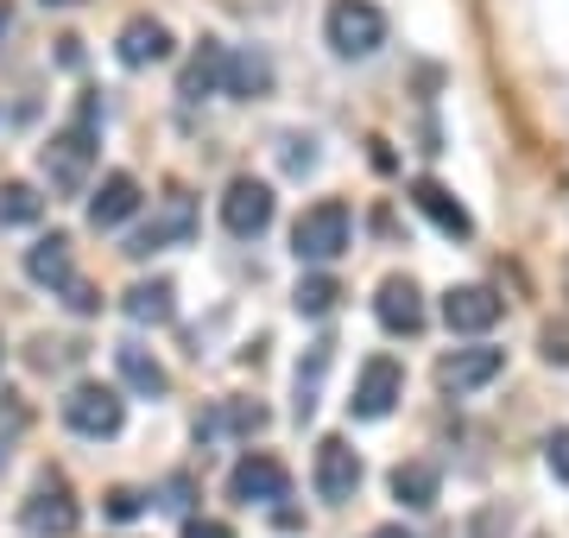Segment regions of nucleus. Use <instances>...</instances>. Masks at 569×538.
Instances as JSON below:
<instances>
[{
  "instance_id": "obj_35",
  "label": "nucleus",
  "mask_w": 569,
  "mask_h": 538,
  "mask_svg": "<svg viewBox=\"0 0 569 538\" xmlns=\"http://www.w3.org/2000/svg\"><path fill=\"white\" fill-rule=\"evenodd\" d=\"M7 26H13V13H7V0H0V39H7Z\"/></svg>"
},
{
  "instance_id": "obj_2",
  "label": "nucleus",
  "mask_w": 569,
  "mask_h": 538,
  "mask_svg": "<svg viewBox=\"0 0 569 538\" xmlns=\"http://www.w3.org/2000/svg\"><path fill=\"white\" fill-rule=\"evenodd\" d=\"M348 203L342 197H323V203H310L291 228V253L305 260V267H329V260H342L348 253Z\"/></svg>"
},
{
  "instance_id": "obj_34",
  "label": "nucleus",
  "mask_w": 569,
  "mask_h": 538,
  "mask_svg": "<svg viewBox=\"0 0 569 538\" xmlns=\"http://www.w3.org/2000/svg\"><path fill=\"white\" fill-rule=\"evenodd\" d=\"M367 538H411V532H406V526H373Z\"/></svg>"
},
{
  "instance_id": "obj_38",
  "label": "nucleus",
  "mask_w": 569,
  "mask_h": 538,
  "mask_svg": "<svg viewBox=\"0 0 569 538\" xmlns=\"http://www.w3.org/2000/svg\"><path fill=\"white\" fill-rule=\"evenodd\" d=\"M0 469H7V450H0Z\"/></svg>"
},
{
  "instance_id": "obj_4",
  "label": "nucleus",
  "mask_w": 569,
  "mask_h": 538,
  "mask_svg": "<svg viewBox=\"0 0 569 538\" xmlns=\"http://www.w3.org/2000/svg\"><path fill=\"white\" fill-rule=\"evenodd\" d=\"M63 425L77 437H121L127 406H121L114 387H102V380H77V387L63 393Z\"/></svg>"
},
{
  "instance_id": "obj_37",
  "label": "nucleus",
  "mask_w": 569,
  "mask_h": 538,
  "mask_svg": "<svg viewBox=\"0 0 569 538\" xmlns=\"http://www.w3.org/2000/svg\"><path fill=\"white\" fill-rule=\"evenodd\" d=\"M563 298H569V253H563Z\"/></svg>"
},
{
  "instance_id": "obj_17",
  "label": "nucleus",
  "mask_w": 569,
  "mask_h": 538,
  "mask_svg": "<svg viewBox=\"0 0 569 538\" xmlns=\"http://www.w3.org/2000/svg\"><path fill=\"white\" fill-rule=\"evenodd\" d=\"M437 495H443V469H437V462L411 456V462H399V469H392V500H399V507L425 514V507H437Z\"/></svg>"
},
{
  "instance_id": "obj_11",
  "label": "nucleus",
  "mask_w": 569,
  "mask_h": 538,
  "mask_svg": "<svg viewBox=\"0 0 569 538\" xmlns=\"http://www.w3.org/2000/svg\"><path fill=\"white\" fill-rule=\"evenodd\" d=\"M500 368H507V349H456L437 361V387L443 393H475V387L500 380Z\"/></svg>"
},
{
  "instance_id": "obj_25",
  "label": "nucleus",
  "mask_w": 569,
  "mask_h": 538,
  "mask_svg": "<svg viewBox=\"0 0 569 538\" xmlns=\"http://www.w3.org/2000/svg\"><path fill=\"white\" fill-rule=\"evenodd\" d=\"M44 216V197L32 185H0V228H26Z\"/></svg>"
},
{
  "instance_id": "obj_24",
  "label": "nucleus",
  "mask_w": 569,
  "mask_h": 538,
  "mask_svg": "<svg viewBox=\"0 0 569 538\" xmlns=\"http://www.w3.org/2000/svg\"><path fill=\"white\" fill-rule=\"evenodd\" d=\"M336 298H342V286H336L329 272H305V279H298V291H291L298 317H329V311H336Z\"/></svg>"
},
{
  "instance_id": "obj_21",
  "label": "nucleus",
  "mask_w": 569,
  "mask_h": 538,
  "mask_svg": "<svg viewBox=\"0 0 569 538\" xmlns=\"http://www.w3.org/2000/svg\"><path fill=\"white\" fill-rule=\"evenodd\" d=\"M253 437V431H266V406H253V399H222V406H216V412H203L197 418V437Z\"/></svg>"
},
{
  "instance_id": "obj_15",
  "label": "nucleus",
  "mask_w": 569,
  "mask_h": 538,
  "mask_svg": "<svg viewBox=\"0 0 569 538\" xmlns=\"http://www.w3.org/2000/svg\"><path fill=\"white\" fill-rule=\"evenodd\" d=\"M222 83H228V51H222V39H203L190 51V63H183L178 96L183 102H203V96H216Z\"/></svg>"
},
{
  "instance_id": "obj_13",
  "label": "nucleus",
  "mask_w": 569,
  "mask_h": 538,
  "mask_svg": "<svg viewBox=\"0 0 569 538\" xmlns=\"http://www.w3.org/2000/svg\"><path fill=\"white\" fill-rule=\"evenodd\" d=\"M373 317H380L392 336H418L425 330V291L411 286L406 272H392L387 286H380V298H373Z\"/></svg>"
},
{
  "instance_id": "obj_31",
  "label": "nucleus",
  "mask_w": 569,
  "mask_h": 538,
  "mask_svg": "<svg viewBox=\"0 0 569 538\" xmlns=\"http://www.w3.org/2000/svg\"><path fill=\"white\" fill-rule=\"evenodd\" d=\"M63 291H70V311H82V317H89V311H102V298H96V286H82V279H70Z\"/></svg>"
},
{
  "instance_id": "obj_7",
  "label": "nucleus",
  "mask_w": 569,
  "mask_h": 538,
  "mask_svg": "<svg viewBox=\"0 0 569 538\" xmlns=\"http://www.w3.org/2000/svg\"><path fill=\"white\" fill-rule=\"evenodd\" d=\"M222 228L234 235V241L266 235V228H272V185H260V178H234V185L222 190Z\"/></svg>"
},
{
  "instance_id": "obj_26",
  "label": "nucleus",
  "mask_w": 569,
  "mask_h": 538,
  "mask_svg": "<svg viewBox=\"0 0 569 538\" xmlns=\"http://www.w3.org/2000/svg\"><path fill=\"white\" fill-rule=\"evenodd\" d=\"M323 368H329V342H317V349H310V368H298V425H310V412H317Z\"/></svg>"
},
{
  "instance_id": "obj_9",
  "label": "nucleus",
  "mask_w": 569,
  "mask_h": 538,
  "mask_svg": "<svg viewBox=\"0 0 569 538\" xmlns=\"http://www.w3.org/2000/svg\"><path fill=\"white\" fill-rule=\"evenodd\" d=\"M291 495V476H284V462L279 456H266V450H253V456H241L234 462V476H228V500H241V507H253V500H284Z\"/></svg>"
},
{
  "instance_id": "obj_32",
  "label": "nucleus",
  "mask_w": 569,
  "mask_h": 538,
  "mask_svg": "<svg viewBox=\"0 0 569 538\" xmlns=\"http://www.w3.org/2000/svg\"><path fill=\"white\" fill-rule=\"evenodd\" d=\"M183 538H234V526H222V519H183Z\"/></svg>"
},
{
  "instance_id": "obj_1",
  "label": "nucleus",
  "mask_w": 569,
  "mask_h": 538,
  "mask_svg": "<svg viewBox=\"0 0 569 538\" xmlns=\"http://www.w3.org/2000/svg\"><path fill=\"white\" fill-rule=\"evenodd\" d=\"M96 133H102V102H96V96H82L77 121L63 127V133H51V146L39 152L44 185L58 190V197H77V190L89 185V166H96Z\"/></svg>"
},
{
  "instance_id": "obj_23",
  "label": "nucleus",
  "mask_w": 569,
  "mask_h": 538,
  "mask_svg": "<svg viewBox=\"0 0 569 538\" xmlns=\"http://www.w3.org/2000/svg\"><path fill=\"white\" fill-rule=\"evenodd\" d=\"M228 96H241V102H253V96H266L272 89V58L266 51H234L228 58Z\"/></svg>"
},
{
  "instance_id": "obj_29",
  "label": "nucleus",
  "mask_w": 569,
  "mask_h": 538,
  "mask_svg": "<svg viewBox=\"0 0 569 538\" xmlns=\"http://www.w3.org/2000/svg\"><path fill=\"white\" fill-rule=\"evenodd\" d=\"M140 514H146L140 488H108V519H140Z\"/></svg>"
},
{
  "instance_id": "obj_28",
  "label": "nucleus",
  "mask_w": 569,
  "mask_h": 538,
  "mask_svg": "<svg viewBox=\"0 0 569 538\" xmlns=\"http://www.w3.org/2000/svg\"><path fill=\"white\" fill-rule=\"evenodd\" d=\"M538 355H545L550 368H569V323H545L538 330Z\"/></svg>"
},
{
  "instance_id": "obj_33",
  "label": "nucleus",
  "mask_w": 569,
  "mask_h": 538,
  "mask_svg": "<svg viewBox=\"0 0 569 538\" xmlns=\"http://www.w3.org/2000/svg\"><path fill=\"white\" fill-rule=\"evenodd\" d=\"M164 495H171V507H190V476H171V488H164Z\"/></svg>"
},
{
  "instance_id": "obj_30",
  "label": "nucleus",
  "mask_w": 569,
  "mask_h": 538,
  "mask_svg": "<svg viewBox=\"0 0 569 538\" xmlns=\"http://www.w3.org/2000/svg\"><path fill=\"white\" fill-rule=\"evenodd\" d=\"M545 462H550V476H557V481H569V425H563V431H550Z\"/></svg>"
},
{
  "instance_id": "obj_22",
  "label": "nucleus",
  "mask_w": 569,
  "mask_h": 538,
  "mask_svg": "<svg viewBox=\"0 0 569 538\" xmlns=\"http://www.w3.org/2000/svg\"><path fill=\"white\" fill-rule=\"evenodd\" d=\"M26 279H39V286H70L77 279V267H70V241L63 235H44V241H32L26 248Z\"/></svg>"
},
{
  "instance_id": "obj_18",
  "label": "nucleus",
  "mask_w": 569,
  "mask_h": 538,
  "mask_svg": "<svg viewBox=\"0 0 569 538\" xmlns=\"http://www.w3.org/2000/svg\"><path fill=\"white\" fill-rule=\"evenodd\" d=\"M121 311L133 317V323H152V330H159V323L178 317V286H171V279H140V286L121 291Z\"/></svg>"
},
{
  "instance_id": "obj_6",
  "label": "nucleus",
  "mask_w": 569,
  "mask_h": 538,
  "mask_svg": "<svg viewBox=\"0 0 569 538\" xmlns=\"http://www.w3.org/2000/svg\"><path fill=\"white\" fill-rule=\"evenodd\" d=\"M399 393H406V368H399L392 355H373V361L361 368V380H355L348 412L361 418V425H373V418H387L392 406H399Z\"/></svg>"
},
{
  "instance_id": "obj_20",
  "label": "nucleus",
  "mask_w": 569,
  "mask_h": 538,
  "mask_svg": "<svg viewBox=\"0 0 569 538\" xmlns=\"http://www.w3.org/2000/svg\"><path fill=\"white\" fill-rule=\"evenodd\" d=\"M114 368H121V380L140 399H164V393H171V373H164L159 355H146L140 342H121V349H114Z\"/></svg>"
},
{
  "instance_id": "obj_16",
  "label": "nucleus",
  "mask_w": 569,
  "mask_h": 538,
  "mask_svg": "<svg viewBox=\"0 0 569 538\" xmlns=\"http://www.w3.org/2000/svg\"><path fill=\"white\" fill-rule=\"evenodd\" d=\"M114 58L127 63V70H146V63H159V58H171V32H164L159 20H127L121 26V39H114Z\"/></svg>"
},
{
  "instance_id": "obj_3",
  "label": "nucleus",
  "mask_w": 569,
  "mask_h": 538,
  "mask_svg": "<svg viewBox=\"0 0 569 538\" xmlns=\"http://www.w3.org/2000/svg\"><path fill=\"white\" fill-rule=\"evenodd\" d=\"M323 32H329V44H336L342 58H373V51L387 44V13H380L373 0H336Z\"/></svg>"
},
{
  "instance_id": "obj_36",
  "label": "nucleus",
  "mask_w": 569,
  "mask_h": 538,
  "mask_svg": "<svg viewBox=\"0 0 569 538\" xmlns=\"http://www.w3.org/2000/svg\"><path fill=\"white\" fill-rule=\"evenodd\" d=\"M44 7H82V0H44Z\"/></svg>"
},
{
  "instance_id": "obj_27",
  "label": "nucleus",
  "mask_w": 569,
  "mask_h": 538,
  "mask_svg": "<svg viewBox=\"0 0 569 538\" xmlns=\"http://www.w3.org/2000/svg\"><path fill=\"white\" fill-rule=\"evenodd\" d=\"M279 159H284V171H291V178H305V171H317V146L298 140V133H284V140H279Z\"/></svg>"
},
{
  "instance_id": "obj_5",
  "label": "nucleus",
  "mask_w": 569,
  "mask_h": 538,
  "mask_svg": "<svg viewBox=\"0 0 569 538\" xmlns=\"http://www.w3.org/2000/svg\"><path fill=\"white\" fill-rule=\"evenodd\" d=\"M190 235H197V197H190V190H171V197L159 203V216H152L133 241H127V253H133V260H146V253L178 248V241H190Z\"/></svg>"
},
{
  "instance_id": "obj_14",
  "label": "nucleus",
  "mask_w": 569,
  "mask_h": 538,
  "mask_svg": "<svg viewBox=\"0 0 569 538\" xmlns=\"http://www.w3.org/2000/svg\"><path fill=\"white\" fill-rule=\"evenodd\" d=\"M411 203H418V216H430V222L443 228L449 241H468V235H475V216L462 209V197L443 190L437 178H418V185H411Z\"/></svg>"
},
{
  "instance_id": "obj_10",
  "label": "nucleus",
  "mask_w": 569,
  "mask_h": 538,
  "mask_svg": "<svg viewBox=\"0 0 569 538\" xmlns=\"http://www.w3.org/2000/svg\"><path fill=\"white\" fill-rule=\"evenodd\" d=\"M500 291H488V286H449L443 291V323L456 336H481V330H493L500 323Z\"/></svg>"
},
{
  "instance_id": "obj_12",
  "label": "nucleus",
  "mask_w": 569,
  "mask_h": 538,
  "mask_svg": "<svg viewBox=\"0 0 569 538\" xmlns=\"http://www.w3.org/2000/svg\"><path fill=\"white\" fill-rule=\"evenodd\" d=\"M355 488H361V456L348 450V437H323L317 444V495L355 500Z\"/></svg>"
},
{
  "instance_id": "obj_19",
  "label": "nucleus",
  "mask_w": 569,
  "mask_h": 538,
  "mask_svg": "<svg viewBox=\"0 0 569 538\" xmlns=\"http://www.w3.org/2000/svg\"><path fill=\"white\" fill-rule=\"evenodd\" d=\"M133 209H140V185H133V171H108L102 190L89 197V222H96V228H121Z\"/></svg>"
},
{
  "instance_id": "obj_8",
  "label": "nucleus",
  "mask_w": 569,
  "mask_h": 538,
  "mask_svg": "<svg viewBox=\"0 0 569 538\" xmlns=\"http://www.w3.org/2000/svg\"><path fill=\"white\" fill-rule=\"evenodd\" d=\"M20 519L32 526L39 538H70L82 526V507L70 500V488H63L58 476H44L32 495H26V507H20Z\"/></svg>"
}]
</instances>
